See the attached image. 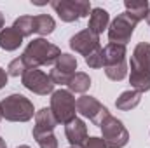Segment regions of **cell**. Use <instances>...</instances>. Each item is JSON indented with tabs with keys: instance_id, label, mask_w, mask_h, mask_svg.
<instances>
[{
	"instance_id": "obj_1",
	"label": "cell",
	"mask_w": 150,
	"mask_h": 148,
	"mask_svg": "<svg viewBox=\"0 0 150 148\" xmlns=\"http://www.w3.org/2000/svg\"><path fill=\"white\" fill-rule=\"evenodd\" d=\"M59 56H61V51L58 45L47 42L45 38H35L26 45L25 52L21 54V59L25 61L28 70H32V68L56 63Z\"/></svg>"
},
{
	"instance_id": "obj_2",
	"label": "cell",
	"mask_w": 150,
	"mask_h": 148,
	"mask_svg": "<svg viewBox=\"0 0 150 148\" xmlns=\"http://www.w3.org/2000/svg\"><path fill=\"white\" fill-rule=\"evenodd\" d=\"M2 117L9 122H28L33 118V103L23 94H11L0 101Z\"/></svg>"
},
{
	"instance_id": "obj_3",
	"label": "cell",
	"mask_w": 150,
	"mask_h": 148,
	"mask_svg": "<svg viewBox=\"0 0 150 148\" xmlns=\"http://www.w3.org/2000/svg\"><path fill=\"white\" fill-rule=\"evenodd\" d=\"M51 111L58 124H68L75 118L77 101L68 89H58L51 94Z\"/></svg>"
},
{
	"instance_id": "obj_4",
	"label": "cell",
	"mask_w": 150,
	"mask_h": 148,
	"mask_svg": "<svg viewBox=\"0 0 150 148\" xmlns=\"http://www.w3.org/2000/svg\"><path fill=\"white\" fill-rule=\"evenodd\" d=\"M51 7L65 23H74L91 14V4L87 0H52Z\"/></svg>"
},
{
	"instance_id": "obj_5",
	"label": "cell",
	"mask_w": 150,
	"mask_h": 148,
	"mask_svg": "<svg viewBox=\"0 0 150 148\" xmlns=\"http://www.w3.org/2000/svg\"><path fill=\"white\" fill-rule=\"evenodd\" d=\"M101 134H103V141L107 148H124L129 141V132L124 127V124L113 117L108 115L103 122H101Z\"/></svg>"
},
{
	"instance_id": "obj_6",
	"label": "cell",
	"mask_w": 150,
	"mask_h": 148,
	"mask_svg": "<svg viewBox=\"0 0 150 148\" xmlns=\"http://www.w3.org/2000/svg\"><path fill=\"white\" fill-rule=\"evenodd\" d=\"M136 25H138V21H134L126 11L122 14H119L108 26V40H110V44L126 45L133 37V32H134Z\"/></svg>"
},
{
	"instance_id": "obj_7",
	"label": "cell",
	"mask_w": 150,
	"mask_h": 148,
	"mask_svg": "<svg viewBox=\"0 0 150 148\" xmlns=\"http://www.w3.org/2000/svg\"><path fill=\"white\" fill-rule=\"evenodd\" d=\"M21 82L28 91L35 92L38 96H47V94L54 92V84H52L51 77L47 73H44L42 70H38V68L26 70L25 75L21 77Z\"/></svg>"
},
{
	"instance_id": "obj_8",
	"label": "cell",
	"mask_w": 150,
	"mask_h": 148,
	"mask_svg": "<svg viewBox=\"0 0 150 148\" xmlns=\"http://www.w3.org/2000/svg\"><path fill=\"white\" fill-rule=\"evenodd\" d=\"M77 59H75V56L72 54H67V52H61V56L58 58V61L54 63V68L51 70V80H52V84L56 85H68L70 84V80H72V77H74L77 72Z\"/></svg>"
},
{
	"instance_id": "obj_9",
	"label": "cell",
	"mask_w": 150,
	"mask_h": 148,
	"mask_svg": "<svg viewBox=\"0 0 150 148\" xmlns=\"http://www.w3.org/2000/svg\"><path fill=\"white\" fill-rule=\"evenodd\" d=\"M77 111L82 115V117H86V118H89L94 125H101V122L110 115V111L107 106H103L96 98H93V96H80L79 99H77Z\"/></svg>"
},
{
	"instance_id": "obj_10",
	"label": "cell",
	"mask_w": 150,
	"mask_h": 148,
	"mask_svg": "<svg viewBox=\"0 0 150 148\" xmlns=\"http://www.w3.org/2000/svg\"><path fill=\"white\" fill-rule=\"evenodd\" d=\"M70 47L75 52H79V54H82L86 58V56H89L93 51H96L100 47V37L86 28V30L75 33L74 37L70 38Z\"/></svg>"
},
{
	"instance_id": "obj_11",
	"label": "cell",
	"mask_w": 150,
	"mask_h": 148,
	"mask_svg": "<svg viewBox=\"0 0 150 148\" xmlns=\"http://www.w3.org/2000/svg\"><path fill=\"white\" fill-rule=\"evenodd\" d=\"M131 72H140V73L150 75V44L149 42H140L131 56Z\"/></svg>"
},
{
	"instance_id": "obj_12",
	"label": "cell",
	"mask_w": 150,
	"mask_h": 148,
	"mask_svg": "<svg viewBox=\"0 0 150 148\" xmlns=\"http://www.w3.org/2000/svg\"><path fill=\"white\" fill-rule=\"evenodd\" d=\"M65 134H67V140L70 141L72 147L82 148V145L87 140V125L84 124L82 118L75 117L72 122L65 124Z\"/></svg>"
},
{
	"instance_id": "obj_13",
	"label": "cell",
	"mask_w": 150,
	"mask_h": 148,
	"mask_svg": "<svg viewBox=\"0 0 150 148\" xmlns=\"http://www.w3.org/2000/svg\"><path fill=\"white\" fill-rule=\"evenodd\" d=\"M58 125V120L54 118L51 108H42L35 113V127H33V138H37L40 134H47L52 132L54 127Z\"/></svg>"
},
{
	"instance_id": "obj_14",
	"label": "cell",
	"mask_w": 150,
	"mask_h": 148,
	"mask_svg": "<svg viewBox=\"0 0 150 148\" xmlns=\"http://www.w3.org/2000/svg\"><path fill=\"white\" fill-rule=\"evenodd\" d=\"M108 25H110V16L105 9L101 7H94L91 9V14H89V25H87V30L93 32L94 35H101L105 30H108Z\"/></svg>"
},
{
	"instance_id": "obj_15",
	"label": "cell",
	"mask_w": 150,
	"mask_h": 148,
	"mask_svg": "<svg viewBox=\"0 0 150 148\" xmlns=\"http://www.w3.org/2000/svg\"><path fill=\"white\" fill-rule=\"evenodd\" d=\"M105 54V68L107 66H119L126 63V45L119 44H107L103 47Z\"/></svg>"
},
{
	"instance_id": "obj_16",
	"label": "cell",
	"mask_w": 150,
	"mask_h": 148,
	"mask_svg": "<svg viewBox=\"0 0 150 148\" xmlns=\"http://www.w3.org/2000/svg\"><path fill=\"white\" fill-rule=\"evenodd\" d=\"M23 35L14 28V26H9V28H4L0 32V47L4 51H16L19 49V45L23 44Z\"/></svg>"
},
{
	"instance_id": "obj_17",
	"label": "cell",
	"mask_w": 150,
	"mask_h": 148,
	"mask_svg": "<svg viewBox=\"0 0 150 148\" xmlns=\"http://www.w3.org/2000/svg\"><path fill=\"white\" fill-rule=\"evenodd\" d=\"M140 101H142V92H138L134 89H129V91H124L117 98L115 106H117V110L129 111V110H133V108H136L140 105Z\"/></svg>"
},
{
	"instance_id": "obj_18",
	"label": "cell",
	"mask_w": 150,
	"mask_h": 148,
	"mask_svg": "<svg viewBox=\"0 0 150 148\" xmlns=\"http://www.w3.org/2000/svg\"><path fill=\"white\" fill-rule=\"evenodd\" d=\"M124 5H126V12L138 23L147 18V12L150 9L147 0H126Z\"/></svg>"
},
{
	"instance_id": "obj_19",
	"label": "cell",
	"mask_w": 150,
	"mask_h": 148,
	"mask_svg": "<svg viewBox=\"0 0 150 148\" xmlns=\"http://www.w3.org/2000/svg\"><path fill=\"white\" fill-rule=\"evenodd\" d=\"M91 87V78L89 75L84 73V72H77V73L72 77L70 84H68V91L74 94V92H79V94H84L86 91H89Z\"/></svg>"
},
{
	"instance_id": "obj_20",
	"label": "cell",
	"mask_w": 150,
	"mask_h": 148,
	"mask_svg": "<svg viewBox=\"0 0 150 148\" xmlns=\"http://www.w3.org/2000/svg\"><path fill=\"white\" fill-rule=\"evenodd\" d=\"M33 19H35V33L42 37L51 35L56 28V23L49 14H38V16H33Z\"/></svg>"
},
{
	"instance_id": "obj_21",
	"label": "cell",
	"mask_w": 150,
	"mask_h": 148,
	"mask_svg": "<svg viewBox=\"0 0 150 148\" xmlns=\"http://www.w3.org/2000/svg\"><path fill=\"white\" fill-rule=\"evenodd\" d=\"M129 84L134 91L138 92H147L150 91V75L147 73H140V72H131L129 75Z\"/></svg>"
},
{
	"instance_id": "obj_22",
	"label": "cell",
	"mask_w": 150,
	"mask_h": 148,
	"mask_svg": "<svg viewBox=\"0 0 150 148\" xmlns=\"http://www.w3.org/2000/svg\"><path fill=\"white\" fill-rule=\"evenodd\" d=\"M23 37H30L32 33H35V19L33 16H19L14 25H12Z\"/></svg>"
},
{
	"instance_id": "obj_23",
	"label": "cell",
	"mask_w": 150,
	"mask_h": 148,
	"mask_svg": "<svg viewBox=\"0 0 150 148\" xmlns=\"http://www.w3.org/2000/svg\"><path fill=\"white\" fill-rule=\"evenodd\" d=\"M86 63L89 68H103L105 66V54H103V49L98 47L96 51H93L89 56H86Z\"/></svg>"
},
{
	"instance_id": "obj_24",
	"label": "cell",
	"mask_w": 150,
	"mask_h": 148,
	"mask_svg": "<svg viewBox=\"0 0 150 148\" xmlns=\"http://www.w3.org/2000/svg\"><path fill=\"white\" fill-rule=\"evenodd\" d=\"M105 75L113 82H120L127 75V65L124 63V65H119V66H107L105 68Z\"/></svg>"
},
{
	"instance_id": "obj_25",
	"label": "cell",
	"mask_w": 150,
	"mask_h": 148,
	"mask_svg": "<svg viewBox=\"0 0 150 148\" xmlns=\"http://www.w3.org/2000/svg\"><path fill=\"white\" fill-rule=\"evenodd\" d=\"M26 70H28V66L25 65V61H23L21 56H19V58L12 59V61L9 63V66H7V75H11V77H23Z\"/></svg>"
},
{
	"instance_id": "obj_26",
	"label": "cell",
	"mask_w": 150,
	"mask_h": 148,
	"mask_svg": "<svg viewBox=\"0 0 150 148\" xmlns=\"http://www.w3.org/2000/svg\"><path fill=\"white\" fill-rule=\"evenodd\" d=\"M35 141L38 143L40 148H58V140L52 132H47V134H40L35 138Z\"/></svg>"
},
{
	"instance_id": "obj_27",
	"label": "cell",
	"mask_w": 150,
	"mask_h": 148,
	"mask_svg": "<svg viewBox=\"0 0 150 148\" xmlns=\"http://www.w3.org/2000/svg\"><path fill=\"white\" fill-rule=\"evenodd\" d=\"M82 148H107L103 138H87Z\"/></svg>"
},
{
	"instance_id": "obj_28",
	"label": "cell",
	"mask_w": 150,
	"mask_h": 148,
	"mask_svg": "<svg viewBox=\"0 0 150 148\" xmlns=\"http://www.w3.org/2000/svg\"><path fill=\"white\" fill-rule=\"evenodd\" d=\"M5 84H7V72L0 66V89L5 87Z\"/></svg>"
},
{
	"instance_id": "obj_29",
	"label": "cell",
	"mask_w": 150,
	"mask_h": 148,
	"mask_svg": "<svg viewBox=\"0 0 150 148\" xmlns=\"http://www.w3.org/2000/svg\"><path fill=\"white\" fill-rule=\"evenodd\" d=\"M4 30V14L0 12V32Z\"/></svg>"
},
{
	"instance_id": "obj_30",
	"label": "cell",
	"mask_w": 150,
	"mask_h": 148,
	"mask_svg": "<svg viewBox=\"0 0 150 148\" xmlns=\"http://www.w3.org/2000/svg\"><path fill=\"white\" fill-rule=\"evenodd\" d=\"M0 148H7V145H5V141L0 138Z\"/></svg>"
},
{
	"instance_id": "obj_31",
	"label": "cell",
	"mask_w": 150,
	"mask_h": 148,
	"mask_svg": "<svg viewBox=\"0 0 150 148\" xmlns=\"http://www.w3.org/2000/svg\"><path fill=\"white\" fill-rule=\"evenodd\" d=\"M147 23L150 25V9H149V12H147Z\"/></svg>"
},
{
	"instance_id": "obj_32",
	"label": "cell",
	"mask_w": 150,
	"mask_h": 148,
	"mask_svg": "<svg viewBox=\"0 0 150 148\" xmlns=\"http://www.w3.org/2000/svg\"><path fill=\"white\" fill-rule=\"evenodd\" d=\"M18 148H30L28 145H21V147H18Z\"/></svg>"
},
{
	"instance_id": "obj_33",
	"label": "cell",
	"mask_w": 150,
	"mask_h": 148,
	"mask_svg": "<svg viewBox=\"0 0 150 148\" xmlns=\"http://www.w3.org/2000/svg\"><path fill=\"white\" fill-rule=\"evenodd\" d=\"M2 118H4V117H2V111H0V120H2Z\"/></svg>"
},
{
	"instance_id": "obj_34",
	"label": "cell",
	"mask_w": 150,
	"mask_h": 148,
	"mask_svg": "<svg viewBox=\"0 0 150 148\" xmlns=\"http://www.w3.org/2000/svg\"><path fill=\"white\" fill-rule=\"evenodd\" d=\"M70 148H75V147H70Z\"/></svg>"
}]
</instances>
